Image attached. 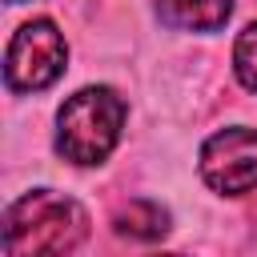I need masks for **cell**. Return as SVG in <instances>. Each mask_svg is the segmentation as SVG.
<instances>
[{
  "instance_id": "obj_1",
  "label": "cell",
  "mask_w": 257,
  "mask_h": 257,
  "mask_svg": "<svg viewBox=\"0 0 257 257\" xmlns=\"http://www.w3.org/2000/svg\"><path fill=\"white\" fill-rule=\"evenodd\" d=\"M88 233V217L72 197L52 189H36L20 197L4 217V253L36 257V253H72Z\"/></svg>"
},
{
  "instance_id": "obj_2",
  "label": "cell",
  "mask_w": 257,
  "mask_h": 257,
  "mask_svg": "<svg viewBox=\"0 0 257 257\" xmlns=\"http://www.w3.org/2000/svg\"><path fill=\"white\" fill-rule=\"evenodd\" d=\"M124 100L112 88H80L56 116V153L72 165H100L120 141Z\"/></svg>"
},
{
  "instance_id": "obj_3",
  "label": "cell",
  "mask_w": 257,
  "mask_h": 257,
  "mask_svg": "<svg viewBox=\"0 0 257 257\" xmlns=\"http://www.w3.org/2000/svg\"><path fill=\"white\" fill-rule=\"evenodd\" d=\"M64 60H68V48H64L60 28L52 20H28L8 40L4 80L12 92H40L52 80H60Z\"/></svg>"
},
{
  "instance_id": "obj_4",
  "label": "cell",
  "mask_w": 257,
  "mask_h": 257,
  "mask_svg": "<svg viewBox=\"0 0 257 257\" xmlns=\"http://www.w3.org/2000/svg\"><path fill=\"white\" fill-rule=\"evenodd\" d=\"M201 177L217 193H249L257 189V133L253 128H225L205 141L201 149Z\"/></svg>"
},
{
  "instance_id": "obj_5",
  "label": "cell",
  "mask_w": 257,
  "mask_h": 257,
  "mask_svg": "<svg viewBox=\"0 0 257 257\" xmlns=\"http://www.w3.org/2000/svg\"><path fill=\"white\" fill-rule=\"evenodd\" d=\"M157 12L169 28H189V32H217L229 12L233 0H157Z\"/></svg>"
},
{
  "instance_id": "obj_6",
  "label": "cell",
  "mask_w": 257,
  "mask_h": 257,
  "mask_svg": "<svg viewBox=\"0 0 257 257\" xmlns=\"http://www.w3.org/2000/svg\"><path fill=\"white\" fill-rule=\"evenodd\" d=\"M116 233L120 237H133V241H157L169 233V213L157 205V201H128L116 217H112Z\"/></svg>"
},
{
  "instance_id": "obj_7",
  "label": "cell",
  "mask_w": 257,
  "mask_h": 257,
  "mask_svg": "<svg viewBox=\"0 0 257 257\" xmlns=\"http://www.w3.org/2000/svg\"><path fill=\"white\" fill-rule=\"evenodd\" d=\"M233 68H237V80H241L249 92H257V24H249V28L237 36Z\"/></svg>"
},
{
  "instance_id": "obj_8",
  "label": "cell",
  "mask_w": 257,
  "mask_h": 257,
  "mask_svg": "<svg viewBox=\"0 0 257 257\" xmlns=\"http://www.w3.org/2000/svg\"><path fill=\"white\" fill-rule=\"evenodd\" d=\"M12 4H20V0H12Z\"/></svg>"
}]
</instances>
